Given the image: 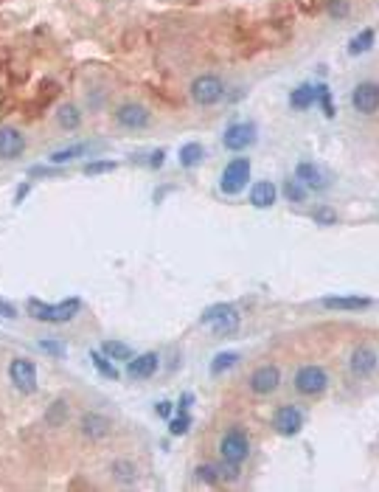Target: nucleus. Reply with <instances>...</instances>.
I'll return each mask as SVG.
<instances>
[{
    "label": "nucleus",
    "instance_id": "nucleus-1",
    "mask_svg": "<svg viewBox=\"0 0 379 492\" xmlns=\"http://www.w3.org/2000/svg\"><path fill=\"white\" fill-rule=\"evenodd\" d=\"M25 307H28L31 318H37V321H42V324H68V321H73V318L79 315L82 301H79V298H65L62 304L51 307V304H42V301L31 298Z\"/></svg>",
    "mask_w": 379,
    "mask_h": 492
},
{
    "label": "nucleus",
    "instance_id": "nucleus-2",
    "mask_svg": "<svg viewBox=\"0 0 379 492\" xmlns=\"http://www.w3.org/2000/svg\"><path fill=\"white\" fill-rule=\"evenodd\" d=\"M199 321L205 326H211L213 335H219V338H228V335H233L239 329V312L230 304H213V307H208Z\"/></svg>",
    "mask_w": 379,
    "mask_h": 492
},
{
    "label": "nucleus",
    "instance_id": "nucleus-3",
    "mask_svg": "<svg viewBox=\"0 0 379 492\" xmlns=\"http://www.w3.org/2000/svg\"><path fill=\"white\" fill-rule=\"evenodd\" d=\"M247 180H250V161L247 158H233L225 166L222 178H219V189L225 195H239L247 186Z\"/></svg>",
    "mask_w": 379,
    "mask_h": 492
},
{
    "label": "nucleus",
    "instance_id": "nucleus-4",
    "mask_svg": "<svg viewBox=\"0 0 379 492\" xmlns=\"http://www.w3.org/2000/svg\"><path fill=\"white\" fill-rule=\"evenodd\" d=\"M191 99L202 107H211L225 99V85L219 76H197L191 82Z\"/></svg>",
    "mask_w": 379,
    "mask_h": 492
},
{
    "label": "nucleus",
    "instance_id": "nucleus-5",
    "mask_svg": "<svg viewBox=\"0 0 379 492\" xmlns=\"http://www.w3.org/2000/svg\"><path fill=\"white\" fill-rule=\"evenodd\" d=\"M8 377L20 394H34L37 391V366L28 357H14L8 363Z\"/></svg>",
    "mask_w": 379,
    "mask_h": 492
},
{
    "label": "nucleus",
    "instance_id": "nucleus-6",
    "mask_svg": "<svg viewBox=\"0 0 379 492\" xmlns=\"http://www.w3.org/2000/svg\"><path fill=\"white\" fill-rule=\"evenodd\" d=\"M326 386H329V377L321 366H304L295 374V391L304 397H315V394L326 391Z\"/></svg>",
    "mask_w": 379,
    "mask_h": 492
},
{
    "label": "nucleus",
    "instance_id": "nucleus-7",
    "mask_svg": "<svg viewBox=\"0 0 379 492\" xmlns=\"http://www.w3.org/2000/svg\"><path fill=\"white\" fill-rule=\"evenodd\" d=\"M219 456L225 459V462H236V465H242L247 456H250V442H247V436H244V431H228L225 436H222V442H219Z\"/></svg>",
    "mask_w": 379,
    "mask_h": 492
},
{
    "label": "nucleus",
    "instance_id": "nucleus-8",
    "mask_svg": "<svg viewBox=\"0 0 379 492\" xmlns=\"http://www.w3.org/2000/svg\"><path fill=\"white\" fill-rule=\"evenodd\" d=\"M222 144H225V149H230V152H242V149H247V147L256 144V127H253L250 121L230 124V127L225 130V135H222Z\"/></svg>",
    "mask_w": 379,
    "mask_h": 492
},
{
    "label": "nucleus",
    "instance_id": "nucleus-9",
    "mask_svg": "<svg viewBox=\"0 0 379 492\" xmlns=\"http://www.w3.org/2000/svg\"><path fill=\"white\" fill-rule=\"evenodd\" d=\"M352 104L357 113L363 116H371L379 110V85L377 82H360L352 93Z\"/></svg>",
    "mask_w": 379,
    "mask_h": 492
},
{
    "label": "nucleus",
    "instance_id": "nucleus-10",
    "mask_svg": "<svg viewBox=\"0 0 379 492\" xmlns=\"http://www.w3.org/2000/svg\"><path fill=\"white\" fill-rule=\"evenodd\" d=\"M273 425H275V431L281 436H295L304 428V414L295 405H281L275 411V417H273Z\"/></svg>",
    "mask_w": 379,
    "mask_h": 492
},
{
    "label": "nucleus",
    "instance_id": "nucleus-11",
    "mask_svg": "<svg viewBox=\"0 0 379 492\" xmlns=\"http://www.w3.org/2000/svg\"><path fill=\"white\" fill-rule=\"evenodd\" d=\"M116 121L127 130H144L149 124V110L144 104H135V102H127L116 110Z\"/></svg>",
    "mask_w": 379,
    "mask_h": 492
},
{
    "label": "nucleus",
    "instance_id": "nucleus-12",
    "mask_svg": "<svg viewBox=\"0 0 379 492\" xmlns=\"http://www.w3.org/2000/svg\"><path fill=\"white\" fill-rule=\"evenodd\" d=\"M278 386H281V371H278L275 366H259V369L250 374V388H253V394L267 397V394H273Z\"/></svg>",
    "mask_w": 379,
    "mask_h": 492
},
{
    "label": "nucleus",
    "instance_id": "nucleus-13",
    "mask_svg": "<svg viewBox=\"0 0 379 492\" xmlns=\"http://www.w3.org/2000/svg\"><path fill=\"white\" fill-rule=\"evenodd\" d=\"M161 366V357L158 352H147V355H138L132 360H127V377L130 380H149Z\"/></svg>",
    "mask_w": 379,
    "mask_h": 492
},
{
    "label": "nucleus",
    "instance_id": "nucleus-14",
    "mask_svg": "<svg viewBox=\"0 0 379 492\" xmlns=\"http://www.w3.org/2000/svg\"><path fill=\"white\" fill-rule=\"evenodd\" d=\"M25 152V138L14 127H0V161H14Z\"/></svg>",
    "mask_w": 379,
    "mask_h": 492
},
{
    "label": "nucleus",
    "instance_id": "nucleus-15",
    "mask_svg": "<svg viewBox=\"0 0 379 492\" xmlns=\"http://www.w3.org/2000/svg\"><path fill=\"white\" fill-rule=\"evenodd\" d=\"M349 369H352V374H357V377H368V374L377 369V352H374L371 346H357V349L352 352V357H349Z\"/></svg>",
    "mask_w": 379,
    "mask_h": 492
},
{
    "label": "nucleus",
    "instance_id": "nucleus-16",
    "mask_svg": "<svg viewBox=\"0 0 379 492\" xmlns=\"http://www.w3.org/2000/svg\"><path fill=\"white\" fill-rule=\"evenodd\" d=\"M295 178H298V180H301L306 189H312V192H323V189L329 186V180L323 178V172H321L315 164H298Z\"/></svg>",
    "mask_w": 379,
    "mask_h": 492
},
{
    "label": "nucleus",
    "instance_id": "nucleus-17",
    "mask_svg": "<svg viewBox=\"0 0 379 492\" xmlns=\"http://www.w3.org/2000/svg\"><path fill=\"white\" fill-rule=\"evenodd\" d=\"M82 433L87 439H104L110 433V419L101 414H85L82 417Z\"/></svg>",
    "mask_w": 379,
    "mask_h": 492
},
{
    "label": "nucleus",
    "instance_id": "nucleus-18",
    "mask_svg": "<svg viewBox=\"0 0 379 492\" xmlns=\"http://www.w3.org/2000/svg\"><path fill=\"white\" fill-rule=\"evenodd\" d=\"M275 200H278V189H275L270 180H259V183L253 186V192H250V203H253L256 209H270Z\"/></svg>",
    "mask_w": 379,
    "mask_h": 492
},
{
    "label": "nucleus",
    "instance_id": "nucleus-19",
    "mask_svg": "<svg viewBox=\"0 0 379 492\" xmlns=\"http://www.w3.org/2000/svg\"><path fill=\"white\" fill-rule=\"evenodd\" d=\"M323 307L329 309H368L371 298H360V295H332L323 298Z\"/></svg>",
    "mask_w": 379,
    "mask_h": 492
},
{
    "label": "nucleus",
    "instance_id": "nucleus-20",
    "mask_svg": "<svg viewBox=\"0 0 379 492\" xmlns=\"http://www.w3.org/2000/svg\"><path fill=\"white\" fill-rule=\"evenodd\" d=\"M315 102H318V87L315 85H301V87H295L290 93V104L295 110H309Z\"/></svg>",
    "mask_w": 379,
    "mask_h": 492
},
{
    "label": "nucleus",
    "instance_id": "nucleus-21",
    "mask_svg": "<svg viewBox=\"0 0 379 492\" xmlns=\"http://www.w3.org/2000/svg\"><path fill=\"white\" fill-rule=\"evenodd\" d=\"M56 124H59L62 130H76V127L82 124L79 107H76V104H62V107L56 110Z\"/></svg>",
    "mask_w": 379,
    "mask_h": 492
},
{
    "label": "nucleus",
    "instance_id": "nucleus-22",
    "mask_svg": "<svg viewBox=\"0 0 379 492\" xmlns=\"http://www.w3.org/2000/svg\"><path fill=\"white\" fill-rule=\"evenodd\" d=\"M87 149H90L87 144H73V147H65V149H56V152H51V155H48V161H51L54 166H56V164L62 166V164H68V161H73V158H82V155H85Z\"/></svg>",
    "mask_w": 379,
    "mask_h": 492
},
{
    "label": "nucleus",
    "instance_id": "nucleus-23",
    "mask_svg": "<svg viewBox=\"0 0 379 492\" xmlns=\"http://www.w3.org/2000/svg\"><path fill=\"white\" fill-rule=\"evenodd\" d=\"M101 355H107V357H113V360H132V357H135L132 349H130L127 343H121V340H104V343H101Z\"/></svg>",
    "mask_w": 379,
    "mask_h": 492
},
{
    "label": "nucleus",
    "instance_id": "nucleus-24",
    "mask_svg": "<svg viewBox=\"0 0 379 492\" xmlns=\"http://www.w3.org/2000/svg\"><path fill=\"white\" fill-rule=\"evenodd\" d=\"M202 158H205V149H202V144H197V141H191V144H186V147L180 149V166H183V169L197 166Z\"/></svg>",
    "mask_w": 379,
    "mask_h": 492
},
{
    "label": "nucleus",
    "instance_id": "nucleus-25",
    "mask_svg": "<svg viewBox=\"0 0 379 492\" xmlns=\"http://www.w3.org/2000/svg\"><path fill=\"white\" fill-rule=\"evenodd\" d=\"M374 37H377V34H374V28H366V31H360V34H357V37H354V39L349 42V54H352V56H360V54H366V51H368V48L374 45Z\"/></svg>",
    "mask_w": 379,
    "mask_h": 492
},
{
    "label": "nucleus",
    "instance_id": "nucleus-26",
    "mask_svg": "<svg viewBox=\"0 0 379 492\" xmlns=\"http://www.w3.org/2000/svg\"><path fill=\"white\" fill-rule=\"evenodd\" d=\"M281 192H284V197H287L290 203H304V200H306V186H304V183H301L298 178H292V180H284Z\"/></svg>",
    "mask_w": 379,
    "mask_h": 492
},
{
    "label": "nucleus",
    "instance_id": "nucleus-27",
    "mask_svg": "<svg viewBox=\"0 0 379 492\" xmlns=\"http://www.w3.org/2000/svg\"><path fill=\"white\" fill-rule=\"evenodd\" d=\"M110 470H113V479L118 484H135V479H138V470L130 462H116Z\"/></svg>",
    "mask_w": 379,
    "mask_h": 492
},
{
    "label": "nucleus",
    "instance_id": "nucleus-28",
    "mask_svg": "<svg viewBox=\"0 0 379 492\" xmlns=\"http://www.w3.org/2000/svg\"><path fill=\"white\" fill-rule=\"evenodd\" d=\"M239 363V355L236 352H219L211 363V374H225L228 369H233Z\"/></svg>",
    "mask_w": 379,
    "mask_h": 492
},
{
    "label": "nucleus",
    "instance_id": "nucleus-29",
    "mask_svg": "<svg viewBox=\"0 0 379 492\" xmlns=\"http://www.w3.org/2000/svg\"><path fill=\"white\" fill-rule=\"evenodd\" d=\"M90 360H93V366H96L99 374H104L107 380H118V371H116V366L107 357H101L99 352H90Z\"/></svg>",
    "mask_w": 379,
    "mask_h": 492
},
{
    "label": "nucleus",
    "instance_id": "nucleus-30",
    "mask_svg": "<svg viewBox=\"0 0 379 492\" xmlns=\"http://www.w3.org/2000/svg\"><path fill=\"white\" fill-rule=\"evenodd\" d=\"M349 11H352L349 0H326V14L332 20H343V17H349Z\"/></svg>",
    "mask_w": 379,
    "mask_h": 492
},
{
    "label": "nucleus",
    "instance_id": "nucleus-31",
    "mask_svg": "<svg viewBox=\"0 0 379 492\" xmlns=\"http://www.w3.org/2000/svg\"><path fill=\"white\" fill-rule=\"evenodd\" d=\"M189 425H191L189 411H180V417L169 419V433H172V436H183V433L189 431Z\"/></svg>",
    "mask_w": 379,
    "mask_h": 492
},
{
    "label": "nucleus",
    "instance_id": "nucleus-32",
    "mask_svg": "<svg viewBox=\"0 0 379 492\" xmlns=\"http://www.w3.org/2000/svg\"><path fill=\"white\" fill-rule=\"evenodd\" d=\"M216 470H219V481H236L239 479V465L236 462L222 459V465H216Z\"/></svg>",
    "mask_w": 379,
    "mask_h": 492
},
{
    "label": "nucleus",
    "instance_id": "nucleus-33",
    "mask_svg": "<svg viewBox=\"0 0 379 492\" xmlns=\"http://www.w3.org/2000/svg\"><path fill=\"white\" fill-rule=\"evenodd\" d=\"M318 102H321L323 113L332 118V116H335V102H332V93H329V87H326V85H318Z\"/></svg>",
    "mask_w": 379,
    "mask_h": 492
},
{
    "label": "nucleus",
    "instance_id": "nucleus-34",
    "mask_svg": "<svg viewBox=\"0 0 379 492\" xmlns=\"http://www.w3.org/2000/svg\"><path fill=\"white\" fill-rule=\"evenodd\" d=\"M197 479L205 481V484H216V481H219L216 465H199V467H197Z\"/></svg>",
    "mask_w": 379,
    "mask_h": 492
},
{
    "label": "nucleus",
    "instance_id": "nucleus-35",
    "mask_svg": "<svg viewBox=\"0 0 379 492\" xmlns=\"http://www.w3.org/2000/svg\"><path fill=\"white\" fill-rule=\"evenodd\" d=\"M113 169H116L113 161H93V164L85 166V175H104V172H113Z\"/></svg>",
    "mask_w": 379,
    "mask_h": 492
},
{
    "label": "nucleus",
    "instance_id": "nucleus-36",
    "mask_svg": "<svg viewBox=\"0 0 379 492\" xmlns=\"http://www.w3.org/2000/svg\"><path fill=\"white\" fill-rule=\"evenodd\" d=\"M65 411H68V405L59 400V402H54V405H51V411H48V417H45V419H48L51 425H54V422H56V425H62V422H65Z\"/></svg>",
    "mask_w": 379,
    "mask_h": 492
},
{
    "label": "nucleus",
    "instance_id": "nucleus-37",
    "mask_svg": "<svg viewBox=\"0 0 379 492\" xmlns=\"http://www.w3.org/2000/svg\"><path fill=\"white\" fill-rule=\"evenodd\" d=\"M315 220H318L321 226H332V223H337V214H335V209H326V206H321V209L315 211Z\"/></svg>",
    "mask_w": 379,
    "mask_h": 492
},
{
    "label": "nucleus",
    "instance_id": "nucleus-38",
    "mask_svg": "<svg viewBox=\"0 0 379 492\" xmlns=\"http://www.w3.org/2000/svg\"><path fill=\"white\" fill-rule=\"evenodd\" d=\"M45 352H51V355H56V357H65V346L62 343H54V340H42L39 343Z\"/></svg>",
    "mask_w": 379,
    "mask_h": 492
},
{
    "label": "nucleus",
    "instance_id": "nucleus-39",
    "mask_svg": "<svg viewBox=\"0 0 379 492\" xmlns=\"http://www.w3.org/2000/svg\"><path fill=\"white\" fill-rule=\"evenodd\" d=\"M0 318H17L14 304H8V301H3V298H0Z\"/></svg>",
    "mask_w": 379,
    "mask_h": 492
},
{
    "label": "nucleus",
    "instance_id": "nucleus-40",
    "mask_svg": "<svg viewBox=\"0 0 379 492\" xmlns=\"http://www.w3.org/2000/svg\"><path fill=\"white\" fill-rule=\"evenodd\" d=\"M158 417L169 419L172 417V402H158Z\"/></svg>",
    "mask_w": 379,
    "mask_h": 492
},
{
    "label": "nucleus",
    "instance_id": "nucleus-41",
    "mask_svg": "<svg viewBox=\"0 0 379 492\" xmlns=\"http://www.w3.org/2000/svg\"><path fill=\"white\" fill-rule=\"evenodd\" d=\"M191 402H194V397H191V394H183V397H180V411H189Z\"/></svg>",
    "mask_w": 379,
    "mask_h": 492
},
{
    "label": "nucleus",
    "instance_id": "nucleus-42",
    "mask_svg": "<svg viewBox=\"0 0 379 492\" xmlns=\"http://www.w3.org/2000/svg\"><path fill=\"white\" fill-rule=\"evenodd\" d=\"M161 164H163V149H158V152H155V155H152V166H155V169H158V166H161Z\"/></svg>",
    "mask_w": 379,
    "mask_h": 492
}]
</instances>
